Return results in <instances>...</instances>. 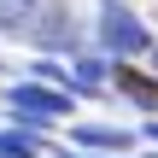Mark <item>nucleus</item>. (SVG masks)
<instances>
[{
  "label": "nucleus",
  "instance_id": "7ed1b4c3",
  "mask_svg": "<svg viewBox=\"0 0 158 158\" xmlns=\"http://www.w3.org/2000/svg\"><path fill=\"white\" fill-rule=\"evenodd\" d=\"M70 141H76L82 152H129V147H135V135H123V129H106V123H82Z\"/></svg>",
  "mask_w": 158,
  "mask_h": 158
},
{
  "label": "nucleus",
  "instance_id": "f03ea898",
  "mask_svg": "<svg viewBox=\"0 0 158 158\" xmlns=\"http://www.w3.org/2000/svg\"><path fill=\"white\" fill-rule=\"evenodd\" d=\"M6 106L29 123H53V117H70V94L64 88H41V82H18L6 88Z\"/></svg>",
  "mask_w": 158,
  "mask_h": 158
},
{
  "label": "nucleus",
  "instance_id": "f257e3e1",
  "mask_svg": "<svg viewBox=\"0 0 158 158\" xmlns=\"http://www.w3.org/2000/svg\"><path fill=\"white\" fill-rule=\"evenodd\" d=\"M100 47H106L111 59H135V53L152 47V35H147V23H141L123 0H106V6H100Z\"/></svg>",
  "mask_w": 158,
  "mask_h": 158
},
{
  "label": "nucleus",
  "instance_id": "0eeeda50",
  "mask_svg": "<svg viewBox=\"0 0 158 158\" xmlns=\"http://www.w3.org/2000/svg\"><path fill=\"white\" fill-rule=\"evenodd\" d=\"M59 158H64V152H59ZM70 158H94V152H70Z\"/></svg>",
  "mask_w": 158,
  "mask_h": 158
},
{
  "label": "nucleus",
  "instance_id": "20e7f679",
  "mask_svg": "<svg viewBox=\"0 0 158 158\" xmlns=\"http://www.w3.org/2000/svg\"><path fill=\"white\" fill-rule=\"evenodd\" d=\"M111 82H117V88H123V94H129L135 106L158 111V76H141V70H129V64L117 59V64H111Z\"/></svg>",
  "mask_w": 158,
  "mask_h": 158
},
{
  "label": "nucleus",
  "instance_id": "423d86ee",
  "mask_svg": "<svg viewBox=\"0 0 158 158\" xmlns=\"http://www.w3.org/2000/svg\"><path fill=\"white\" fill-rule=\"evenodd\" d=\"M0 158H35V141H29L23 129H6V135H0Z\"/></svg>",
  "mask_w": 158,
  "mask_h": 158
},
{
  "label": "nucleus",
  "instance_id": "39448f33",
  "mask_svg": "<svg viewBox=\"0 0 158 158\" xmlns=\"http://www.w3.org/2000/svg\"><path fill=\"white\" fill-rule=\"evenodd\" d=\"M35 6H41V0H0V29H23V23L35 18Z\"/></svg>",
  "mask_w": 158,
  "mask_h": 158
}]
</instances>
